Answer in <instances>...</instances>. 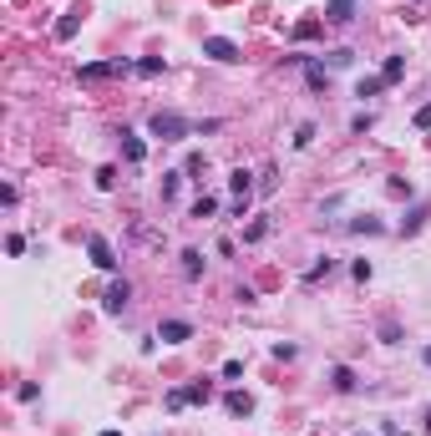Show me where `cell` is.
Masks as SVG:
<instances>
[{"mask_svg": "<svg viewBox=\"0 0 431 436\" xmlns=\"http://www.w3.org/2000/svg\"><path fill=\"white\" fill-rule=\"evenodd\" d=\"M350 229H355V233H381L376 218H350Z\"/></svg>", "mask_w": 431, "mask_h": 436, "instance_id": "cell-33", "label": "cell"}, {"mask_svg": "<svg viewBox=\"0 0 431 436\" xmlns=\"http://www.w3.org/2000/svg\"><path fill=\"white\" fill-rule=\"evenodd\" d=\"M325 20H330V26H350V20H355V0H330Z\"/></svg>", "mask_w": 431, "mask_h": 436, "instance_id": "cell-8", "label": "cell"}, {"mask_svg": "<svg viewBox=\"0 0 431 436\" xmlns=\"http://www.w3.org/2000/svg\"><path fill=\"white\" fill-rule=\"evenodd\" d=\"M86 254H92V264H97V269H117V254H112V244H107L102 233L86 238Z\"/></svg>", "mask_w": 431, "mask_h": 436, "instance_id": "cell-5", "label": "cell"}, {"mask_svg": "<svg viewBox=\"0 0 431 436\" xmlns=\"http://www.w3.org/2000/svg\"><path fill=\"white\" fill-rule=\"evenodd\" d=\"M137 71H142V76H158V71H163V56H142Z\"/></svg>", "mask_w": 431, "mask_h": 436, "instance_id": "cell-26", "label": "cell"}, {"mask_svg": "<svg viewBox=\"0 0 431 436\" xmlns=\"http://www.w3.org/2000/svg\"><path fill=\"white\" fill-rule=\"evenodd\" d=\"M127 71H132V61H86V67H81V81H107V76H127Z\"/></svg>", "mask_w": 431, "mask_h": 436, "instance_id": "cell-2", "label": "cell"}, {"mask_svg": "<svg viewBox=\"0 0 431 436\" xmlns=\"http://www.w3.org/2000/svg\"><path fill=\"white\" fill-rule=\"evenodd\" d=\"M76 31H81V6H71L67 15H61V20H56V41H71Z\"/></svg>", "mask_w": 431, "mask_h": 436, "instance_id": "cell-11", "label": "cell"}, {"mask_svg": "<svg viewBox=\"0 0 431 436\" xmlns=\"http://www.w3.org/2000/svg\"><path fill=\"white\" fill-rule=\"evenodd\" d=\"M147 132L163 137V142H183V137L193 132V122L178 117V112H153V117H147Z\"/></svg>", "mask_w": 431, "mask_h": 436, "instance_id": "cell-1", "label": "cell"}, {"mask_svg": "<svg viewBox=\"0 0 431 436\" xmlns=\"http://www.w3.org/2000/svg\"><path fill=\"white\" fill-rule=\"evenodd\" d=\"M228 188H233V198H254V188H259V183H254V172H249V168H233V172H228Z\"/></svg>", "mask_w": 431, "mask_h": 436, "instance_id": "cell-7", "label": "cell"}, {"mask_svg": "<svg viewBox=\"0 0 431 436\" xmlns=\"http://www.w3.org/2000/svg\"><path fill=\"white\" fill-rule=\"evenodd\" d=\"M97 188H117V168H97Z\"/></svg>", "mask_w": 431, "mask_h": 436, "instance_id": "cell-32", "label": "cell"}, {"mask_svg": "<svg viewBox=\"0 0 431 436\" xmlns=\"http://www.w3.org/2000/svg\"><path fill=\"white\" fill-rule=\"evenodd\" d=\"M330 386L340 390V396H350V390H355V370H350V365H335V370H330Z\"/></svg>", "mask_w": 431, "mask_h": 436, "instance_id": "cell-13", "label": "cell"}, {"mask_svg": "<svg viewBox=\"0 0 431 436\" xmlns=\"http://www.w3.org/2000/svg\"><path fill=\"white\" fill-rule=\"evenodd\" d=\"M183 406H193V401H188V390H183V386H178V390H167V411H183Z\"/></svg>", "mask_w": 431, "mask_h": 436, "instance_id": "cell-29", "label": "cell"}, {"mask_svg": "<svg viewBox=\"0 0 431 436\" xmlns=\"http://www.w3.org/2000/svg\"><path fill=\"white\" fill-rule=\"evenodd\" d=\"M122 158H127V163H142V158H147V142H142L137 132H127V127H122Z\"/></svg>", "mask_w": 431, "mask_h": 436, "instance_id": "cell-10", "label": "cell"}, {"mask_svg": "<svg viewBox=\"0 0 431 436\" xmlns=\"http://www.w3.org/2000/svg\"><path fill=\"white\" fill-rule=\"evenodd\" d=\"M330 269H335V259H320V264H315V269H310V274H305V285H315V279H325V274H330Z\"/></svg>", "mask_w": 431, "mask_h": 436, "instance_id": "cell-27", "label": "cell"}, {"mask_svg": "<svg viewBox=\"0 0 431 436\" xmlns=\"http://www.w3.org/2000/svg\"><path fill=\"white\" fill-rule=\"evenodd\" d=\"M183 279H203V254L198 249H183Z\"/></svg>", "mask_w": 431, "mask_h": 436, "instance_id": "cell-15", "label": "cell"}, {"mask_svg": "<svg viewBox=\"0 0 431 436\" xmlns=\"http://www.w3.org/2000/svg\"><path fill=\"white\" fill-rule=\"evenodd\" d=\"M385 193H391V198H411V183H401V178H391V183H385Z\"/></svg>", "mask_w": 431, "mask_h": 436, "instance_id": "cell-31", "label": "cell"}, {"mask_svg": "<svg viewBox=\"0 0 431 436\" xmlns=\"http://www.w3.org/2000/svg\"><path fill=\"white\" fill-rule=\"evenodd\" d=\"M102 436H122V431H102Z\"/></svg>", "mask_w": 431, "mask_h": 436, "instance_id": "cell-40", "label": "cell"}, {"mask_svg": "<svg viewBox=\"0 0 431 436\" xmlns=\"http://www.w3.org/2000/svg\"><path fill=\"white\" fill-rule=\"evenodd\" d=\"M158 340H163V345H183V340H193V325H188V320H163Z\"/></svg>", "mask_w": 431, "mask_h": 436, "instance_id": "cell-6", "label": "cell"}, {"mask_svg": "<svg viewBox=\"0 0 431 436\" xmlns=\"http://www.w3.org/2000/svg\"><path fill=\"white\" fill-rule=\"evenodd\" d=\"M421 218H426V208L416 203L411 213H406V218H401V233H416V229H421Z\"/></svg>", "mask_w": 431, "mask_h": 436, "instance_id": "cell-21", "label": "cell"}, {"mask_svg": "<svg viewBox=\"0 0 431 436\" xmlns=\"http://www.w3.org/2000/svg\"><path fill=\"white\" fill-rule=\"evenodd\" d=\"M224 406H228V416H249V411H254V396H249V390H228Z\"/></svg>", "mask_w": 431, "mask_h": 436, "instance_id": "cell-12", "label": "cell"}, {"mask_svg": "<svg viewBox=\"0 0 431 436\" xmlns=\"http://www.w3.org/2000/svg\"><path fill=\"white\" fill-rule=\"evenodd\" d=\"M350 274L360 279V285H365V279H371V259H355V264H350Z\"/></svg>", "mask_w": 431, "mask_h": 436, "instance_id": "cell-34", "label": "cell"}, {"mask_svg": "<svg viewBox=\"0 0 431 436\" xmlns=\"http://www.w3.org/2000/svg\"><path fill=\"white\" fill-rule=\"evenodd\" d=\"M259 238H269V218H254V224L244 229V244H259Z\"/></svg>", "mask_w": 431, "mask_h": 436, "instance_id": "cell-17", "label": "cell"}, {"mask_svg": "<svg viewBox=\"0 0 431 436\" xmlns=\"http://www.w3.org/2000/svg\"><path fill=\"white\" fill-rule=\"evenodd\" d=\"M274 188H279V172H274V168H264V172H259V188H254V193H264V198H269Z\"/></svg>", "mask_w": 431, "mask_h": 436, "instance_id": "cell-20", "label": "cell"}, {"mask_svg": "<svg viewBox=\"0 0 431 436\" xmlns=\"http://www.w3.org/2000/svg\"><path fill=\"white\" fill-rule=\"evenodd\" d=\"M183 172H188V178H198V172H203V152H193V158L183 163ZM198 183H203V178H198Z\"/></svg>", "mask_w": 431, "mask_h": 436, "instance_id": "cell-30", "label": "cell"}, {"mask_svg": "<svg viewBox=\"0 0 431 436\" xmlns=\"http://www.w3.org/2000/svg\"><path fill=\"white\" fill-rule=\"evenodd\" d=\"M320 36V20H299L294 26V41H315Z\"/></svg>", "mask_w": 431, "mask_h": 436, "instance_id": "cell-25", "label": "cell"}, {"mask_svg": "<svg viewBox=\"0 0 431 436\" xmlns=\"http://www.w3.org/2000/svg\"><path fill=\"white\" fill-rule=\"evenodd\" d=\"M213 213H219V198H208V193H203V198L193 203V218H213Z\"/></svg>", "mask_w": 431, "mask_h": 436, "instance_id": "cell-22", "label": "cell"}, {"mask_svg": "<svg viewBox=\"0 0 431 436\" xmlns=\"http://www.w3.org/2000/svg\"><path fill=\"white\" fill-rule=\"evenodd\" d=\"M188 178V172H163V198H178V183Z\"/></svg>", "mask_w": 431, "mask_h": 436, "instance_id": "cell-23", "label": "cell"}, {"mask_svg": "<svg viewBox=\"0 0 431 436\" xmlns=\"http://www.w3.org/2000/svg\"><path fill=\"white\" fill-rule=\"evenodd\" d=\"M381 76H360V86H355V97H381Z\"/></svg>", "mask_w": 431, "mask_h": 436, "instance_id": "cell-19", "label": "cell"}, {"mask_svg": "<svg viewBox=\"0 0 431 436\" xmlns=\"http://www.w3.org/2000/svg\"><path fill=\"white\" fill-rule=\"evenodd\" d=\"M406 76V56H385V67H381V81L391 86V81H401Z\"/></svg>", "mask_w": 431, "mask_h": 436, "instance_id": "cell-14", "label": "cell"}, {"mask_svg": "<svg viewBox=\"0 0 431 436\" xmlns=\"http://www.w3.org/2000/svg\"><path fill=\"white\" fill-rule=\"evenodd\" d=\"M385 436H411V431H396V426H391V421H385Z\"/></svg>", "mask_w": 431, "mask_h": 436, "instance_id": "cell-37", "label": "cell"}, {"mask_svg": "<svg viewBox=\"0 0 431 436\" xmlns=\"http://www.w3.org/2000/svg\"><path fill=\"white\" fill-rule=\"evenodd\" d=\"M127 299H132V285H127V279H117V285H107L102 310H107V315H122V310H127Z\"/></svg>", "mask_w": 431, "mask_h": 436, "instance_id": "cell-4", "label": "cell"}, {"mask_svg": "<svg viewBox=\"0 0 431 436\" xmlns=\"http://www.w3.org/2000/svg\"><path fill=\"white\" fill-rule=\"evenodd\" d=\"M426 431H431V411H426Z\"/></svg>", "mask_w": 431, "mask_h": 436, "instance_id": "cell-39", "label": "cell"}, {"mask_svg": "<svg viewBox=\"0 0 431 436\" xmlns=\"http://www.w3.org/2000/svg\"><path fill=\"white\" fill-rule=\"evenodd\" d=\"M6 254H15V259H20V254H26V238L11 233V238H6Z\"/></svg>", "mask_w": 431, "mask_h": 436, "instance_id": "cell-35", "label": "cell"}, {"mask_svg": "<svg viewBox=\"0 0 431 436\" xmlns=\"http://www.w3.org/2000/svg\"><path fill=\"white\" fill-rule=\"evenodd\" d=\"M203 56H208V61H224V67H233V61H239V46H233L228 36H208V41H203Z\"/></svg>", "mask_w": 431, "mask_h": 436, "instance_id": "cell-3", "label": "cell"}, {"mask_svg": "<svg viewBox=\"0 0 431 436\" xmlns=\"http://www.w3.org/2000/svg\"><path fill=\"white\" fill-rule=\"evenodd\" d=\"M305 81L315 86V92H330V67L325 61H305Z\"/></svg>", "mask_w": 431, "mask_h": 436, "instance_id": "cell-9", "label": "cell"}, {"mask_svg": "<svg viewBox=\"0 0 431 436\" xmlns=\"http://www.w3.org/2000/svg\"><path fill=\"white\" fill-rule=\"evenodd\" d=\"M416 127H421V132H426V127H431V102L421 107V112H416Z\"/></svg>", "mask_w": 431, "mask_h": 436, "instance_id": "cell-36", "label": "cell"}, {"mask_svg": "<svg viewBox=\"0 0 431 436\" xmlns=\"http://www.w3.org/2000/svg\"><path fill=\"white\" fill-rule=\"evenodd\" d=\"M183 390H188V401H193V406L213 401V381H193V386H183Z\"/></svg>", "mask_w": 431, "mask_h": 436, "instance_id": "cell-16", "label": "cell"}, {"mask_svg": "<svg viewBox=\"0 0 431 436\" xmlns=\"http://www.w3.org/2000/svg\"><path fill=\"white\" fill-rule=\"evenodd\" d=\"M381 340L385 345H401V325L396 320H381Z\"/></svg>", "mask_w": 431, "mask_h": 436, "instance_id": "cell-24", "label": "cell"}, {"mask_svg": "<svg viewBox=\"0 0 431 436\" xmlns=\"http://www.w3.org/2000/svg\"><path fill=\"white\" fill-rule=\"evenodd\" d=\"M325 56H330V71H345V67L355 61V51H345V46H335V51H325Z\"/></svg>", "mask_w": 431, "mask_h": 436, "instance_id": "cell-18", "label": "cell"}, {"mask_svg": "<svg viewBox=\"0 0 431 436\" xmlns=\"http://www.w3.org/2000/svg\"><path fill=\"white\" fill-rule=\"evenodd\" d=\"M315 142V122H299V132H294V147H310Z\"/></svg>", "mask_w": 431, "mask_h": 436, "instance_id": "cell-28", "label": "cell"}, {"mask_svg": "<svg viewBox=\"0 0 431 436\" xmlns=\"http://www.w3.org/2000/svg\"><path fill=\"white\" fill-rule=\"evenodd\" d=\"M421 360H426V365H431V345H426V350H421Z\"/></svg>", "mask_w": 431, "mask_h": 436, "instance_id": "cell-38", "label": "cell"}]
</instances>
